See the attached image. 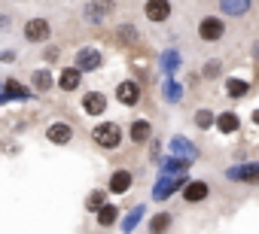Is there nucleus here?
<instances>
[{"label":"nucleus","mask_w":259,"mask_h":234,"mask_svg":"<svg viewBox=\"0 0 259 234\" xmlns=\"http://www.w3.org/2000/svg\"><path fill=\"white\" fill-rule=\"evenodd\" d=\"M92 140L101 146V149H119L122 146V128L116 122H98L92 128Z\"/></svg>","instance_id":"1"},{"label":"nucleus","mask_w":259,"mask_h":234,"mask_svg":"<svg viewBox=\"0 0 259 234\" xmlns=\"http://www.w3.org/2000/svg\"><path fill=\"white\" fill-rule=\"evenodd\" d=\"M76 64V70L79 73H95V70H101V64H104V55H101V49H95V46H85V49H79L76 52V58H73Z\"/></svg>","instance_id":"2"},{"label":"nucleus","mask_w":259,"mask_h":234,"mask_svg":"<svg viewBox=\"0 0 259 234\" xmlns=\"http://www.w3.org/2000/svg\"><path fill=\"white\" fill-rule=\"evenodd\" d=\"M198 37H201L204 43H220V40L226 37V25H223V19H220V16H204L201 25H198Z\"/></svg>","instance_id":"3"},{"label":"nucleus","mask_w":259,"mask_h":234,"mask_svg":"<svg viewBox=\"0 0 259 234\" xmlns=\"http://www.w3.org/2000/svg\"><path fill=\"white\" fill-rule=\"evenodd\" d=\"M52 37V28L46 19H28L25 22V40L28 43H46Z\"/></svg>","instance_id":"4"},{"label":"nucleus","mask_w":259,"mask_h":234,"mask_svg":"<svg viewBox=\"0 0 259 234\" xmlns=\"http://www.w3.org/2000/svg\"><path fill=\"white\" fill-rule=\"evenodd\" d=\"M226 177H229V180H235V183L259 186V164H256V161H250V164H235V167H229V170H226Z\"/></svg>","instance_id":"5"},{"label":"nucleus","mask_w":259,"mask_h":234,"mask_svg":"<svg viewBox=\"0 0 259 234\" xmlns=\"http://www.w3.org/2000/svg\"><path fill=\"white\" fill-rule=\"evenodd\" d=\"M168 149H171V155H174V158H183L186 164H192V161L198 158V149H195L186 137H180V134L168 140Z\"/></svg>","instance_id":"6"},{"label":"nucleus","mask_w":259,"mask_h":234,"mask_svg":"<svg viewBox=\"0 0 259 234\" xmlns=\"http://www.w3.org/2000/svg\"><path fill=\"white\" fill-rule=\"evenodd\" d=\"M116 100H119L122 106H138V100H141V85H138L135 79L119 82V85H116Z\"/></svg>","instance_id":"7"},{"label":"nucleus","mask_w":259,"mask_h":234,"mask_svg":"<svg viewBox=\"0 0 259 234\" xmlns=\"http://www.w3.org/2000/svg\"><path fill=\"white\" fill-rule=\"evenodd\" d=\"M180 195H183L186 204H201V201L210 195V189H207L204 180H186V186L180 189Z\"/></svg>","instance_id":"8"},{"label":"nucleus","mask_w":259,"mask_h":234,"mask_svg":"<svg viewBox=\"0 0 259 234\" xmlns=\"http://www.w3.org/2000/svg\"><path fill=\"white\" fill-rule=\"evenodd\" d=\"M144 16L156 25L168 22L171 19V0H147V7H144Z\"/></svg>","instance_id":"9"},{"label":"nucleus","mask_w":259,"mask_h":234,"mask_svg":"<svg viewBox=\"0 0 259 234\" xmlns=\"http://www.w3.org/2000/svg\"><path fill=\"white\" fill-rule=\"evenodd\" d=\"M113 10H116V0H92V4L85 7V19H89L92 25H98V22H104L107 16H113Z\"/></svg>","instance_id":"10"},{"label":"nucleus","mask_w":259,"mask_h":234,"mask_svg":"<svg viewBox=\"0 0 259 234\" xmlns=\"http://www.w3.org/2000/svg\"><path fill=\"white\" fill-rule=\"evenodd\" d=\"M132 186H135V173L122 167V170H113V173H110V186H107V192H110V195H125Z\"/></svg>","instance_id":"11"},{"label":"nucleus","mask_w":259,"mask_h":234,"mask_svg":"<svg viewBox=\"0 0 259 234\" xmlns=\"http://www.w3.org/2000/svg\"><path fill=\"white\" fill-rule=\"evenodd\" d=\"M82 112L85 115H104L107 112V94L104 91H85L82 94Z\"/></svg>","instance_id":"12"},{"label":"nucleus","mask_w":259,"mask_h":234,"mask_svg":"<svg viewBox=\"0 0 259 234\" xmlns=\"http://www.w3.org/2000/svg\"><path fill=\"white\" fill-rule=\"evenodd\" d=\"M46 137H49V143H55V146H67V143L73 140V125H70V122H52V125L46 128Z\"/></svg>","instance_id":"13"},{"label":"nucleus","mask_w":259,"mask_h":234,"mask_svg":"<svg viewBox=\"0 0 259 234\" xmlns=\"http://www.w3.org/2000/svg\"><path fill=\"white\" fill-rule=\"evenodd\" d=\"M55 85H58L61 91H76V88L82 85V73H79L76 67H64V70L58 73V79H55Z\"/></svg>","instance_id":"14"},{"label":"nucleus","mask_w":259,"mask_h":234,"mask_svg":"<svg viewBox=\"0 0 259 234\" xmlns=\"http://www.w3.org/2000/svg\"><path fill=\"white\" fill-rule=\"evenodd\" d=\"M128 137H132V143H150L153 140V125L147 122V119H135L132 122V128H128Z\"/></svg>","instance_id":"15"},{"label":"nucleus","mask_w":259,"mask_h":234,"mask_svg":"<svg viewBox=\"0 0 259 234\" xmlns=\"http://www.w3.org/2000/svg\"><path fill=\"white\" fill-rule=\"evenodd\" d=\"M171 225H174V216H171L168 210H162V213H153V216H150L147 231H150V234H168Z\"/></svg>","instance_id":"16"},{"label":"nucleus","mask_w":259,"mask_h":234,"mask_svg":"<svg viewBox=\"0 0 259 234\" xmlns=\"http://www.w3.org/2000/svg\"><path fill=\"white\" fill-rule=\"evenodd\" d=\"M31 85H34V91H37V94H46V91L55 85V76H52V70H49V67H40V70H34V73H31Z\"/></svg>","instance_id":"17"},{"label":"nucleus","mask_w":259,"mask_h":234,"mask_svg":"<svg viewBox=\"0 0 259 234\" xmlns=\"http://www.w3.org/2000/svg\"><path fill=\"white\" fill-rule=\"evenodd\" d=\"M250 4L253 0H220V13L232 16V19H241V16L250 13Z\"/></svg>","instance_id":"18"},{"label":"nucleus","mask_w":259,"mask_h":234,"mask_svg":"<svg viewBox=\"0 0 259 234\" xmlns=\"http://www.w3.org/2000/svg\"><path fill=\"white\" fill-rule=\"evenodd\" d=\"M213 125H217L223 134H235V131L241 128V119H238V115H235L232 109H226V112H220L217 119H213Z\"/></svg>","instance_id":"19"},{"label":"nucleus","mask_w":259,"mask_h":234,"mask_svg":"<svg viewBox=\"0 0 259 234\" xmlns=\"http://www.w3.org/2000/svg\"><path fill=\"white\" fill-rule=\"evenodd\" d=\"M95 219H98L101 228H113V225L119 222V207H116V204H104V207L95 213Z\"/></svg>","instance_id":"20"},{"label":"nucleus","mask_w":259,"mask_h":234,"mask_svg":"<svg viewBox=\"0 0 259 234\" xmlns=\"http://www.w3.org/2000/svg\"><path fill=\"white\" fill-rule=\"evenodd\" d=\"M4 88H0V100H10V97H28V88L19 82V79H7L0 82Z\"/></svg>","instance_id":"21"},{"label":"nucleus","mask_w":259,"mask_h":234,"mask_svg":"<svg viewBox=\"0 0 259 234\" xmlns=\"http://www.w3.org/2000/svg\"><path fill=\"white\" fill-rule=\"evenodd\" d=\"M226 91H229V97H232V100H241V97H247L250 82H244V79L232 76V79H226Z\"/></svg>","instance_id":"22"},{"label":"nucleus","mask_w":259,"mask_h":234,"mask_svg":"<svg viewBox=\"0 0 259 234\" xmlns=\"http://www.w3.org/2000/svg\"><path fill=\"white\" fill-rule=\"evenodd\" d=\"M162 97H165L168 103H180V100H183V85H180L177 79H165V85H162Z\"/></svg>","instance_id":"23"},{"label":"nucleus","mask_w":259,"mask_h":234,"mask_svg":"<svg viewBox=\"0 0 259 234\" xmlns=\"http://www.w3.org/2000/svg\"><path fill=\"white\" fill-rule=\"evenodd\" d=\"M144 219V204H138V207H132V210H128V216L122 219V231L125 234H132L135 228H138V222Z\"/></svg>","instance_id":"24"},{"label":"nucleus","mask_w":259,"mask_h":234,"mask_svg":"<svg viewBox=\"0 0 259 234\" xmlns=\"http://www.w3.org/2000/svg\"><path fill=\"white\" fill-rule=\"evenodd\" d=\"M116 37H119V43H125V46H138V28L135 25H122L119 31H116Z\"/></svg>","instance_id":"25"},{"label":"nucleus","mask_w":259,"mask_h":234,"mask_svg":"<svg viewBox=\"0 0 259 234\" xmlns=\"http://www.w3.org/2000/svg\"><path fill=\"white\" fill-rule=\"evenodd\" d=\"M104 204H107V192H101V189L89 192V198H85V210H89V213H98Z\"/></svg>","instance_id":"26"},{"label":"nucleus","mask_w":259,"mask_h":234,"mask_svg":"<svg viewBox=\"0 0 259 234\" xmlns=\"http://www.w3.org/2000/svg\"><path fill=\"white\" fill-rule=\"evenodd\" d=\"M177 67H180V55H177L174 49H168V52L162 55V70L171 76V73H177Z\"/></svg>","instance_id":"27"},{"label":"nucleus","mask_w":259,"mask_h":234,"mask_svg":"<svg viewBox=\"0 0 259 234\" xmlns=\"http://www.w3.org/2000/svg\"><path fill=\"white\" fill-rule=\"evenodd\" d=\"M195 125H198L201 131L210 128V125H213V112H210V109H198V112H195Z\"/></svg>","instance_id":"28"},{"label":"nucleus","mask_w":259,"mask_h":234,"mask_svg":"<svg viewBox=\"0 0 259 234\" xmlns=\"http://www.w3.org/2000/svg\"><path fill=\"white\" fill-rule=\"evenodd\" d=\"M217 73H220V61L213 58V61H210V64L204 67V76H217Z\"/></svg>","instance_id":"29"},{"label":"nucleus","mask_w":259,"mask_h":234,"mask_svg":"<svg viewBox=\"0 0 259 234\" xmlns=\"http://www.w3.org/2000/svg\"><path fill=\"white\" fill-rule=\"evenodd\" d=\"M43 58H46V61H55V58H58V49H55V46H49V49L43 52Z\"/></svg>","instance_id":"30"},{"label":"nucleus","mask_w":259,"mask_h":234,"mask_svg":"<svg viewBox=\"0 0 259 234\" xmlns=\"http://www.w3.org/2000/svg\"><path fill=\"white\" fill-rule=\"evenodd\" d=\"M0 28H10V16H0Z\"/></svg>","instance_id":"31"},{"label":"nucleus","mask_w":259,"mask_h":234,"mask_svg":"<svg viewBox=\"0 0 259 234\" xmlns=\"http://www.w3.org/2000/svg\"><path fill=\"white\" fill-rule=\"evenodd\" d=\"M253 125H259V109H253Z\"/></svg>","instance_id":"32"}]
</instances>
